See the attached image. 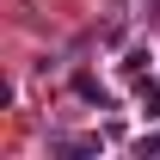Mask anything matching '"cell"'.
Listing matches in <instances>:
<instances>
[{
	"label": "cell",
	"mask_w": 160,
	"mask_h": 160,
	"mask_svg": "<svg viewBox=\"0 0 160 160\" xmlns=\"http://www.w3.org/2000/svg\"><path fill=\"white\" fill-rule=\"evenodd\" d=\"M74 92H80V99H92V105H111V99H105V86H99L92 74H74Z\"/></svg>",
	"instance_id": "obj_1"
},
{
	"label": "cell",
	"mask_w": 160,
	"mask_h": 160,
	"mask_svg": "<svg viewBox=\"0 0 160 160\" xmlns=\"http://www.w3.org/2000/svg\"><path fill=\"white\" fill-rule=\"evenodd\" d=\"M62 154H99V136H68V142H56Z\"/></svg>",
	"instance_id": "obj_2"
},
{
	"label": "cell",
	"mask_w": 160,
	"mask_h": 160,
	"mask_svg": "<svg viewBox=\"0 0 160 160\" xmlns=\"http://www.w3.org/2000/svg\"><path fill=\"white\" fill-rule=\"evenodd\" d=\"M142 111H148V117H160V86H142Z\"/></svg>",
	"instance_id": "obj_3"
},
{
	"label": "cell",
	"mask_w": 160,
	"mask_h": 160,
	"mask_svg": "<svg viewBox=\"0 0 160 160\" xmlns=\"http://www.w3.org/2000/svg\"><path fill=\"white\" fill-rule=\"evenodd\" d=\"M136 154H160V136H142V142H136Z\"/></svg>",
	"instance_id": "obj_4"
},
{
	"label": "cell",
	"mask_w": 160,
	"mask_h": 160,
	"mask_svg": "<svg viewBox=\"0 0 160 160\" xmlns=\"http://www.w3.org/2000/svg\"><path fill=\"white\" fill-rule=\"evenodd\" d=\"M154 12H160V0H154Z\"/></svg>",
	"instance_id": "obj_5"
}]
</instances>
